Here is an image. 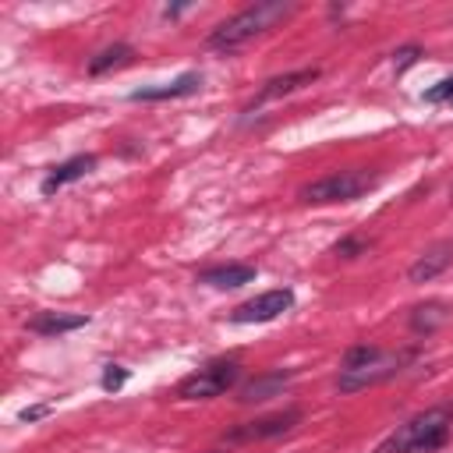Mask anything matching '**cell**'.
<instances>
[{"label": "cell", "instance_id": "obj_1", "mask_svg": "<svg viewBox=\"0 0 453 453\" xmlns=\"http://www.w3.org/2000/svg\"><path fill=\"white\" fill-rule=\"evenodd\" d=\"M294 14V4L290 0H262V4H251L244 11H237L234 18H226L223 25L212 28L209 35V46L212 50H223V53H234L241 46H248L251 39L265 35L269 28H276L280 21H287Z\"/></svg>", "mask_w": 453, "mask_h": 453}, {"label": "cell", "instance_id": "obj_2", "mask_svg": "<svg viewBox=\"0 0 453 453\" xmlns=\"http://www.w3.org/2000/svg\"><path fill=\"white\" fill-rule=\"evenodd\" d=\"M449 425H453V407H428L421 414H414L411 421H403L396 432H389L375 453H432L446 442L449 435Z\"/></svg>", "mask_w": 453, "mask_h": 453}, {"label": "cell", "instance_id": "obj_3", "mask_svg": "<svg viewBox=\"0 0 453 453\" xmlns=\"http://www.w3.org/2000/svg\"><path fill=\"white\" fill-rule=\"evenodd\" d=\"M368 188H375V177H368L365 170H340V173H329V177L304 184L297 195L308 205H326V202H350V198L365 195Z\"/></svg>", "mask_w": 453, "mask_h": 453}, {"label": "cell", "instance_id": "obj_4", "mask_svg": "<svg viewBox=\"0 0 453 453\" xmlns=\"http://www.w3.org/2000/svg\"><path fill=\"white\" fill-rule=\"evenodd\" d=\"M237 379H241V365L234 357H216V361L202 365L195 375H188L177 386V396L180 400H212V396H223Z\"/></svg>", "mask_w": 453, "mask_h": 453}, {"label": "cell", "instance_id": "obj_5", "mask_svg": "<svg viewBox=\"0 0 453 453\" xmlns=\"http://www.w3.org/2000/svg\"><path fill=\"white\" fill-rule=\"evenodd\" d=\"M414 354L411 350H400V354H389V350H379L375 357H368L365 365L357 368H340V379H336V389L340 393H357V389H368V386H379L386 379H393L396 372H403V365L411 361Z\"/></svg>", "mask_w": 453, "mask_h": 453}, {"label": "cell", "instance_id": "obj_6", "mask_svg": "<svg viewBox=\"0 0 453 453\" xmlns=\"http://www.w3.org/2000/svg\"><path fill=\"white\" fill-rule=\"evenodd\" d=\"M290 304H294V294H290L287 287H276V290H265V294H258V297L237 304L234 315H230V322H237V326H248V322H273V319L283 315Z\"/></svg>", "mask_w": 453, "mask_h": 453}, {"label": "cell", "instance_id": "obj_7", "mask_svg": "<svg viewBox=\"0 0 453 453\" xmlns=\"http://www.w3.org/2000/svg\"><path fill=\"white\" fill-rule=\"evenodd\" d=\"M301 411H283V414H265V418H255V421H244L241 428L230 432V442H258V439H273V435H283L297 425Z\"/></svg>", "mask_w": 453, "mask_h": 453}, {"label": "cell", "instance_id": "obj_8", "mask_svg": "<svg viewBox=\"0 0 453 453\" xmlns=\"http://www.w3.org/2000/svg\"><path fill=\"white\" fill-rule=\"evenodd\" d=\"M202 88V74L198 71H188L166 85H152V88H134L131 92V103H159V99H177V96H191Z\"/></svg>", "mask_w": 453, "mask_h": 453}, {"label": "cell", "instance_id": "obj_9", "mask_svg": "<svg viewBox=\"0 0 453 453\" xmlns=\"http://www.w3.org/2000/svg\"><path fill=\"white\" fill-rule=\"evenodd\" d=\"M449 262H453V241H439V244H432V248L407 269V280H411V283H428V280H435Z\"/></svg>", "mask_w": 453, "mask_h": 453}, {"label": "cell", "instance_id": "obj_10", "mask_svg": "<svg viewBox=\"0 0 453 453\" xmlns=\"http://www.w3.org/2000/svg\"><path fill=\"white\" fill-rule=\"evenodd\" d=\"M92 166H96V156H71V159H64L60 166H53V170L46 173V180H42V195L60 191L64 184H71V180L85 177Z\"/></svg>", "mask_w": 453, "mask_h": 453}, {"label": "cell", "instance_id": "obj_11", "mask_svg": "<svg viewBox=\"0 0 453 453\" xmlns=\"http://www.w3.org/2000/svg\"><path fill=\"white\" fill-rule=\"evenodd\" d=\"M202 283L209 287H219V290H234V287H244L255 280V265H241V262H230V265H212L198 276Z\"/></svg>", "mask_w": 453, "mask_h": 453}, {"label": "cell", "instance_id": "obj_12", "mask_svg": "<svg viewBox=\"0 0 453 453\" xmlns=\"http://www.w3.org/2000/svg\"><path fill=\"white\" fill-rule=\"evenodd\" d=\"M81 326H88V315L42 311V315H35V319L28 322V329H32V333H39V336H60V333H74V329H81Z\"/></svg>", "mask_w": 453, "mask_h": 453}, {"label": "cell", "instance_id": "obj_13", "mask_svg": "<svg viewBox=\"0 0 453 453\" xmlns=\"http://www.w3.org/2000/svg\"><path fill=\"white\" fill-rule=\"evenodd\" d=\"M315 78H319V67H304V71L276 74V78H269V81L262 85V92H258V103H262V99H276V96H287V92H294V88H301V85H311Z\"/></svg>", "mask_w": 453, "mask_h": 453}, {"label": "cell", "instance_id": "obj_14", "mask_svg": "<svg viewBox=\"0 0 453 453\" xmlns=\"http://www.w3.org/2000/svg\"><path fill=\"white\" fill-rule=\"evenodd\" d=\"M290 379V372H269V375H262V379H251L244 389H241V403H255V400H269V396H276V389L283 386Z\"/></svg>", "mask_w": 453, "mask_h": 453}, {"label": "cell", "instance_id": "obj_15", "mask_svg": "<svg viewBox=\"0 0 453 453\" xmlns=\"http://www.w3.org/2000/svg\"><path fill=\"white\" fill-rule=\"evenodd\" d=\"M131 57H134V50H131L127 42L106 46L103 53H96V57L88 60V74H103V71H110V67H120V64H127Z\"/></svg>", "mask_w": 453, "mask_h": 453}, {"label": "cell", "instance_id": "obj_16", "mask_svg": "<svg viewBox=\"0 0 453 453\" xmlns=\"http://www.w3.org/2000/svg\"><path fill=\"white\" fill-rule=\"evenodd\" d=\"M446 304H439V301H432V304H421V308H414V315H411V329L414 333H432V329H439L442 322H446Z\"/></svg>", "mask_w": 453, "mask_h": 453}, {"label": "cell", "instance_id": "obj_17", "mask_svg": "<svg viewBox=\"0 0 453 453\" xmlns=\"http://www.w3.org/2000/svg\"><path fill=\"white\" fill-rule=\"evenodd\" d=\"M124 382H127V368H120V365H106V372H103V389H106V393H117Z\"/></svg>", "mask_w": 453, "mask_h": 453}, {"label": "cell", "instance_id": "obj_18", "mask_svg": "<svg viewBox=\"0 0 453 453\" xmlns=\"http://www.w3.org/2000/svg\"><path fill=\"white\" fill-rule=\"evenodd\" d=\"M418 57H421V46H400V50L393 53V67H396V74H400V71H407Z\"/></svg>", "mask_w": 453, "mask_h": 453}, {"label": "cell", "instance_id": "obj_19", "mask_svg": "<svg viewBox=\"0 0 453 453\" xmlns=\"http://www.w3.org/2000/svg\"><path fill=\"white\" fill-rule=\"evenodd\" d=\"M365 248H368V241H361V237H343V241H340L333 251H336L340 258H354V255H361Z\"/></svg>", "mask_w": 453, "mask_h": 453}, {"label": "cell", "instance_id": "obj_20", "mask_svg": "<svg viewBox=\"0 0 453 453\" xmlns=\"http://www.w3.org/2000/svg\"><path fill=\"white\" fill-rule=\"evenodd\" d=\"M46 411H50V407H25V411H21V421H35V418H42Z\"/></svg>", "mask_w": 453, "mask_h": 453}, {"label": "cell", "instance_id": "obj_21", "mask_svg": "<svg viewBox=\"0 0 453 453\" xmlns=\"http://www.w3.org/2000/svg\"><path fill=\"white\" fill-rule=\"evenodd\" d=\"M446 106H453V78H449V99H446Z\"/></svg>", "mask_w": 453, "mask_h": 453}]
</instances>
